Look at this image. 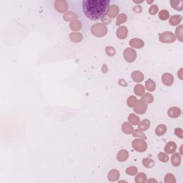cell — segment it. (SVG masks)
I'll use <instances>...</instances> for the list:
<instances>
[{
  "mask_svg": "<svg viewBox=\"0 0 183 183\" xmlns=\"http://www.w3.org/2000/svg\"><path fill=\"white\" fill-rule=\"evenodd\" d=\"M110 4L108 0H84L82 1L83 12L92 21L102 19L108 14Z\"/></svg>",
  "mask_w": 183,
  "mask_h": 183,
  "instance_id": "obj_1",
  "label": "cell"
},
{
  "mask_svg": "<svg viewBox=\"0 0 183 183\" xmlns=\"http://www.w3.org/2000/svg\"><path fill=\"white\" fill-rule=\"evenodd\" d=\"M92 34H93L95 37H103L105 35L108 34V29L106 25H105L102 23H97L93 25L91 27L90 29Z\"/></svg>",
  "mask_w": 183,
  "mask_h": 183,
  "instance_id": "obj_2",
  "label": "cell"
},
{
  "mask_svg": "<svg viewBox=\"0 0 183 183\" xmlns=\"http://www.w3.org/2000/svg\"><path fill=\"white\" fill-rule=\"evenodd\" d=\"M132 147L138 152H144L147 149V144L142 139H134L132 143Z\"/></svg>",
  "mask_w": 183,
  "mask_h": 183,
  "instance_id": "obj_3",
  "label": "cell"
},
{
  "mask_svg": "<svg viewBox=\"0 0 183 183\" xmlns=\"http://www.w3.org/2000/svg\"><path fill=\"white\" fill-rule=\"evenodd\" d=\"M159 40L162 43H173L176 41V37L172 32H164L160 34Z\"/></svg>",
  "mask_w": 183,
  "mask_h": 183,
  "instance_id": "obj_4",
  "label": "cell"
},
{
  "mask_svg": "<svg viewBox=\"0 0 183 183\" xmlns=\"http://www.w3.org/2000/svg\"><path fill=\"white\" fill-rule=\"evenodd\" d=\"M123 56L124 59H125V61H127V62H133L136 60L137 52L132 48H126V49L124 50Z\"/></svg>",
  "mask_w": 183,
  "mask_h": 183,
  "instance_id": "obj_5",
  "label": "cell"
},
{
  "mask_svg": "<svg viewBox=\"0 0 183 183\" xmlns=\"http://www.w3.org/2000/svg\"><path fill=\"white\" fill-rule=\"evenodd\" d=\"M54 6L55 10L60 13H66L68 10V3L66 0H56Z\"/></svg>",
  "mask_w": 183,
  "mask_h": 183,
  "instance_id": "obj_6",
  "label": "cell"
},
{
  "mask_svg": "<svg viewBox=\"0 0 183 183\" xmlns=\"http://www.w3.org/2000/svg\"><path fill=\"white\" fill-rule=\"evenodd\" d=\"M147 110V104L141 99L137 100L135 106L134 107V112L138 114H145Z\"/></svg>",
  "mask_w": 183,
  "mask_h": 183,
  "instance_id": "obj_7",
  "label": "cell"
},
{
  "mask_svg": "<svg viewBox=\"0 0 183 183\" xmlns=\"http://www.w3.org/2000/svg\"><path fill=\"white\" fill-rule=\"evenodd\" d=\"M162 82L165 86H172L174 83V77L170 73H164L162 76Z\"/></svg>",
  "mask_w": 183,
  "mask_h": 183,
  "instance_id": "obj_8",
  "label": "cell"
},
{
  "mask_svg": "<svg viewBox=\"0 0 183 183\" xmlns=\"http://www.w3.org/2000/svg\"><path fill=\"white\" fill-rule=\"evenodd\" d=\"M120 12V8L117 5L112 4L110 6L108 11V16L110 19H113V18L117 16Z\"/></svg>",
  "mask_w": 183,
  "mask_h": 183,
  "instance_id": "obj_9",
  "label": "cell"
},
{
  "mask_svg": "<svg viewBox=\"0 0 183 183\" xmlns=\"http://www.w3.org/2000/svg\"><path fill=\"white\" fill-rule=\"evenodd\" d=\"M129 46H131L132 48H134V49H141L145 45V42L143 40L139 38H133L130 40L129 42Z\"/></svg>",
  "mask_w": 183,
  "mask_h": 183,
  "instance_id": "obj_10",
  "label": "cell"
},
{
  "mask_svg": "<svg viewBox=\"0 0 183 183\" xmlns=\"http://www.w3.org/2000/svg\"><path fill=\"white\" fill-rule=\"evenodd\" d=\"M181 109L180 108H177V107H172L168 110L167 111V114L170 118H175L179 117L181 115Z\"/></svg>",
  "mask_w": 183,
  "mask_h": 183,
  "instance_id": "obj_11",
  "label": "cell"
},
{
  "mask_svg": "<svg viewBox=\"0 0 183 183\" xmlns=\"http://www.w3.org/2000/svg\"><path fill=\"white\" fill-rule=\"evenodd\" d=\"M177 145L175 142L170 141L168 142L167 144H166L165 146H164V152L167 154H173V153L175 152V151L177 150Z\"/></svg>",
  "mask_w": 183,
  "mask_h": 183,
  "instance_id": "obj_12",
  "label": "cell"
},
{
  "mask_svg": "<svg viewBox=\"0 0 183 183\" xmlns=\"http://www.w3.org/2000/svg\"><path fill=\"white\" fill-rule=\"evenodd\" d=\"M116 34L120 40H124L127 37L128 34V29L125 26H121L117 29Z\"/></svg>",
  "mask_w": 183,
  "mask_h": 183,
  "instance_id": "obj_13",
  "label": "cell"
},
{
  "mask_svg": "<svg viewBox=\"0 0 183 183\" xmlns=\"http://www.w3.org/2000/svg\"><path fill=\"white\" fill-rule=\"evenodd\" d=\"M120 176V172L116 169L111 170L108 175V179L110 182H117Z\"/></svg>",
  "mask_w": 183,
  "mask_h": 183,
  "instance_id": "obj_14",
  "label": "cell"
},
{
  "mask_svg": "<svg viewBox=\"0 0 183 183\" xmlns=\"http://www.w3.org/2000/svg\"><path fill=\"white\" fill-rule=\"evenodd\" d=\"M131 77H132V80L137 83L141 82L145 79V76H144L143 73L141 72L140 71H134L131 75Z\"/></svg>",
  "mask_w": 183,
  "mask_h": 183,
  "instance_id": "obj_15",
  "label": "cell"
},
{
  "mask_svg": "<svg viewBox=\"0 0 183 183\" xmlns=\"http://www.w3.org/2000/svg\"><path fill=\"white\" fill-rule=\"evenodd\" d=\"M129 158V152L126 149H121L118 152L117 155V160L120 162H125Z\"/></svg>",
  "mask_w": 183,
  "mask_h": 183,
  "instance_id": "obj_16",
  "label": "cell"
},
{
  "mask_svg": "<svg viewBox=\"0 0 183 183\" xmlns=\"http://www.w3.org/2000/svg\"><path fill=\"white\" fill-rule=\"evenodd\" d=\"M69 39L72 42L78 43V42H82L83 36L81 33L77 32H73L69 34Z\"/></svg>",
  "mask_w": 183,
  "mask_h": 183,
  "instance_id": "obj_17",
  "label": "cell"
},
{
  "mask_svg": "<svg viewBox=\"0 0 183 183\" xmlns=\"http://www.w3.org/2000/svg\"><path fill=\"white\" fill-rule=\"evenodd\" d=\"M181 155L179 153H173L171 158V163L174 167H178L181 164Z\"/></svg>",
  "mask_w": 183,
  "mask_h": 183,
  "instance_id": "obj_18",
  "label": "cell"
},
{
  "mask_svg": "<svg viewBox=\"0 0 183 183\" xmlns=\"http://www.w3.org/2000/svg\"><path fill=\"white\" fill-rule=\"evenodd\" d=\"M69 27L72 30L74 31V32H78V31L81 30V29H82V23H81L80 21L76 19V20H74V21L70 22Z\"/></svg>",
  "mask_w": 183,
  "mask_h": 183,
  "instance_id": "obj_19",
  "label": "cell"
},
{
  "mask_svg": "<svg viewBox=\"0 0 183 183\" xmlns=\"http://www.w3.org/2000/svg\"><path fill=\"white\" fill-rule=\"evenodd\" d=\"M122 131L125 134H130L134 131V127L129 122H124L122 125Z\"/></svg>",
  "mask_w": 183,
  "mask_h": 183,
  "instance_id": "obj_20",
  "label": "cell"
},
{
  "mask_svg": "<svg viewBox=\"0 0 183 183\" xmlns=\"http://www.w3.org/2000/svg\"><path fill=\"white\" fill-rule=\"evenodd\" d=\"M170 5L172 8L177 11L183 10V3L180 0H171Z\"/></svg>",
  "mask_w": 183,
  "mask_h": 183,
  "instance_id": "obj_21",
  "label": "cell"
},
{
  "mask_svg": "<svg viewBox=\"0 0 183 183\" xmlns=\"http://www.w3.org/2000/svg\"><path fill=\"white\" fill-rule=\"evenodd\" d=\"M77 18H78L77 14L75 12H71V11L66 12L63 16V19L66 22H72L74 20L77 19Z\"/></svg>",
  "mask_w": 183,
  "mask_h": 183,
  "instance_id": "obj_22",
  "label": "cell"
},
{
  "mask_svg": "<svg viewBox=\"0 0 183 183\" xmlns=\"http://www.w3.org/2000/svg\"><path fill=\"white\" fill-rule=\"evenodd\" d=\"M182 19V16L179 15V14H176V15L172 16L170 18L169 23L170 25L172 26H177L180 23Z\"/></svg>",
  "mask_w": 183,
  "mask_h": 183,
  "instance_id": "obj_23",
  "label": "cell"
},
{
  "mask_svg": "<svg viewBox=\"0 0 183 183\" xmlns=\"http://www.w3.org/2000/svg\"><path fill=\"white\" fill-rule=\"evenodd\" d=\"M167 126L164 124H161V125H159L158 127L155 129V134L158 136H162L165 134L167 132Z\"/></svg>",
  "mask_w": 183,
  "mask_h": 183,
  "instance_id": "obj_24",
  "label": "cell"
},
{
  "mask_svg": "<svg viewBox=\"0 0 183 183\" xmlns=\"http://www.w3.org/2000/svg\"><path fill=\"white\" fill-rule=\"evenodd\" d=\"M149 127H150V121L149 120L145 119L139 123L138 129L141 131H146L149 128Z\"/></svg>",
  "mask_w": 183,
  "mask_h": 183,
  "instance_id": "obj_25",
  "label": "cell"
},
{
  "mask_svg": "<svg viewBox=\"0 0 183 183\" xmlns=\"http://www.w3.org/2000/svg\"><path fill=\"white\" fill-rule=\"evenodd\" d=\"M145 88L147 89V91L153 92L156 89V83L152 79H149L145 82Z\"/></svg>",
  "mask_w": 183,
  "mask_h": 183,
  "instance_id": "obj_26",
  "label": "cell"
},
{
  "mask_svg": "<svg viewBox=\"0 0 183 183\" xmlns=\"http://www.w3.org/2000/svg\"><path fill=\"white\" fill-rule=\"evenodd\" d=\"M134 92L136 95L142 97L145 93V87L142 85V84H137L134 88Z\"/></svg>",
  "mask_w": 183,
  "mask_h": 183,
  "instance_id": "obj_27",
  "label": "cell"
},
{
  "mask_svg": "<svg viewBox=\"0 0 183 183\" xmlns=\"http://www.w3.org/2000/svg\"><path fill=\"white\" fill-rule=\"evenodd\" d=\"M128 120L129 122L131 124V125H139V123L140 122V117H138L137 115L134 114H130L128 117Z\"/></svg>",
  "mask_w": 183,
  "mask_h": 183,
  "instance_id": "obj_28",
  "label": "cell"
},
{
  "mask_svg": "<svg viewBox=\"0 0 183 183\" xmlns=\"http://www.w3.org/2000/svg\"><path fill=\"white\" fill-rule=\"evenodd\" d=\"M141 100L145 102L147 104H151L154 101V97L150 93H145L142 96Z\"/></svg>",
  "mask_w": 183,
  "mask_h": 183,
  "instance_id": "obj_29",
  "label": "cell"
},
{
  "mask_svg": "<svg viewBox=\"0 0 183 183\" xmlns=\"http://www.w3.org/2000/svg\"><path fill=\"white\" fill-rule=\"evenodd\" d=\"M134 181L137 183H144L147 182V175L145 173H140L136 175Z\"/></svg>",
  "mask_w": 183,
  "mask_h": 183,
  "instance_id": "obj_30",
  "label": "cell"
},
{
  "mask_svg": "<svg viewBox=\"0 0 183 183\" xmlns=\"http://www.w3.org/2000/svg\"><path fill=\"white\" fill-rule=\"evenodd\" d=\"M142 164L146 168H152L155 166V162L150 158H144L142 160Z\"/></svg>",
  "mask_w": 183,
  "mask_h": 183,
  "instance_id": "obj_31",
  "label": "cell"
},
{
  "mask_svg": "<svg viewBox=\"0 0 183 183\" xmlns=\"http://www.w3.org/2000/svg\"><path fill=\"white\" fill-rule=\"evenodd\" d=\"M127 20V16L125 14H120L117 16V21H116V25L120 26L122 24L125 23Z\"/></svg>",
  "mask_w": 183,
  "mask_h": 183,
  "instance_id": "obj_32",
  "label": "cell"
},
{
  "mask_svg": "<svg viewBox=\"0 0 183 183\" xmlns=\"http://www.w3.org/2000/svg\"><path fill=\"white\" fill-rule=\"evenodd\" d=\"M132 135L134 137H138L145 140L147 139V137H146L145 133L142 132V131L140 130V129H135V130L133 131Z\"/></svg>",
  "mask_w": 183,
  "mask_h": 183,
  "instance_id": "obj_33",
  "label": "cell"
},
{
  "mask_svg": "<svg viewBox=\"0 0 183 183\" xmlns=\"http://www.w3.org/2000/svg\"><path fill=\"white\" fill-rule=\"evenodd\" d=\"M137 102V97L135 96H129L128 97V99H127V104L128 105V107L129 108H134V106H135Z\"/></svg>",
  "mask_w": 183,
  "mask_h": 183,
  "instance_id": "obj_34",
  "label": "cell"
},
{
  "mask_svg": "<svg viewBox=\"0 0 183 183\" xmlns=\"http://www.w3.org/2000/svg\"><path fill=\"white\" fill-rule=\"evenodd\" d=\"M159 18L162 21H165L170 18V13L167 10H162L159 12Z\"/></svg>",
  "mask_w": 183,
  "mask_h": 183,
  "instance_id": "obj_35",
  "label": "cell"
},
{
  "mask_svg": "<svg viewBox=\"0 0 183 183\" xmlns=\"http://www.w3.org/2000/svg\"><path fill=\"white\" fill-rule=\"evenodd\" d=\"M182 29H183V25H180L177 27V28L175 30V34L177 37V40L180 42H183V37H182Z\"/></svg>",
  "mask_w": 183,
  "mask_h": 183,
  "instance_id": "obj_36",
  "label": "cell"
},
{
  "mask_svg": "<svg viewBox=\"0 0 183 183\" xmlns=\"http://www.w3.org/2000/svg\"><path fill=\"white\" fill-rule=\"evenodd\" d=\"M126 174L127 175H129V176H134V175H135L137 174L138 170L137 168L136 167H134V166H132V167H127L126 169Z\"/></svg>",
  "mask_w": 183,
  "mask_h": 183,
  "instance_id": "obj_37",
  "label": "cell"
},
{
  "mask_svg": "<svg viewBox=\"0 0 183 183\" xmlns=\"http://www.w3.org/2000/svg\"><path fill=\"white\" fill-rule=\"evenodd\" d=\"M164 182L165 183H175L176 182V180L175 177L173 174L168 173L164 177Z\"/></svg>",
  "mask_w": 183,
  "mask_h": 183,
  "instance_id": "obj_38",
  "label": "cell"
},
{
  "mask_svg": "<svg viewBox=\"0 0 183 183\" xmlns=\"http://www.w3.org/2000/svg\"><path fill=\"white\" fill-rule=\"evenodd\" d=\"M105 52L108 56L113 57L116 54V50L114 47H107L105 48Z\"/></svg>",
  "mask_w": 183,
  "mask_h": 183,
  "instance_id": "obj_39",
  "label": "cell"
},
{
  "mask_svg": "<svg viewBox=\"0 0 183 183\" xmlns=\"http://www.w3.org/2000/svg\"><path fill=\"white\" fill-rule=\"evenodd\" d=\"M158 159L162 162H167L169 160V156L164 152H160L158 154Z\"/></svg>",
  "mask_w": 183,
  "mask_h": 183,
  "instance_id": "obj_40",
  "label": "cell"
},
{
  "mask_svg": "<svg viewBox=\"0 0 183 183\" xmlns=\"http://www.w3.org/2000/svg\"><path fill=\"white\" fill-rule=\"evenodd\" d=\"M159 12V8L156 4H152L151 5V7L149 9V13L152 15H155L157 14Z\"/></svg>",
  "mask_w": 183,
  "mask_h": 183,
  "instance_id": "obj_41",
  "label": "cell"
},
{
  "mask_svg": "<svg viewBox=\"0 0 183 183\" xmlns=\"http://www.w3.org/2000/svg\"><path fill=\"white\" fill-rule=\"evenodd\" d=\"M175 135L178 137L180 139L183 138V130L181 128H176L175 129Z\"/></svg>",
  "mask_w": 183,
  "mask_h": 183,
  "instance_id": "obj_42",
  "label": "cell"
},
{
  "mask_svg": "<svg viewBox=\"0 0 183 183\" xmlns=\"http://www.w3.org/2000/svg\"><path fill=\"white\" fill-rule=\"evenodd\" d=\"M133 11L136 13H141L142 11V8L141 6L140 5H137V6H135L133 7Z\"/></svg>",
  "mask_w": 183,
  "mask_h": 183,
  "instance_id": "obj_43",
  "label": "cell"
},
{
  "mask_svg": "<svg viewBox=\"0 0 183 183\" xmlns=\"http://www.w3.org/2000/svg\"><path fill=\"white\" fill-rule=\"evenodd\" d=\"M118 83H119V84L120 86H122V87H127V85H128V84H127V83L125 82V79H120Z\"/></svg>",
  "mask_w": 183,
  "mask_h": 183,
  "instance_id": "obj_44",
  "label": "cell"
},
{
  "mask_svg": "<svg viewBox=\"0 0 183 183\" xmlns=\"http://www.w3.org/2000/svg\"><path fill=\"white\" fill-rule=\"evenodd\" d=\"M102 22H103L102 24H104V25H108V24H110V22H111V21H110V20H109V19H107L106 17H105V18H103V19H102Z\"/></svg>",
  "mask_w": 183,
  "mask_h": 183,
  "instance_id": "obj_45",
  "label": "cell"
},
{
  "mask_svg": "<svg viewBox=\"0 0 183 183\" xmlns=\"http://www.w3.org/2000/svg\"><path fill=\"white\" fill-rule=\"evenodd\" d=\"M144 1V0H142V1H133V2L134 3H135V4H140V3H142Z\"/></svg>",
  "mask_w": 183,
  "mask_h": 183,
  "instance_id": "obj_46",
  "label": "cell"
},
{
  "mask_svg": "<svg viewBox=\"0 0 183 183\" xmlns=\"http://www.w3.org/2000/svg\"><path fill=\"white\" fill-rule=\"evenodd\" d=\"M148 182H157V180H149L148 181H147Z\"/></svg>",
  "mask_w": 183,
  "mask_h": 183,
  "instance_id": "obj_47",
  "label": "cell"
},
{
  "mask_svg": "<svg viewBox=\"0 0 183 183\" xmlns=\"http://www.w3.org/2000/svg\"><path fill=\"white\" fill-rule=\"evenodd\" d=\"M147 3L152 4V3H153V1H147Z\"/></svg>",
  "mask_w": 183,
  "mask_h": 183,
  "instance_id": "obj_48",
  "label": "cell"
}]
</instances>
